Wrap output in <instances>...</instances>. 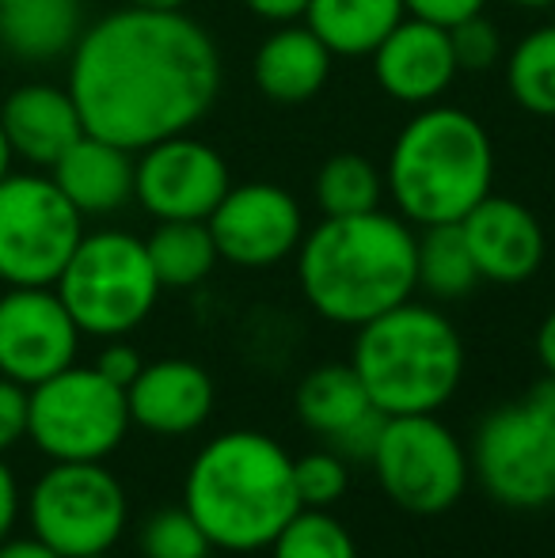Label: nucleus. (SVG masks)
<instances>
[{
    "label": "nucleus",
    "mask_w": 555,
    "mask_h": 558,
    "mask_svg": "<svg viewBox=\"0 0 555 558\" xmlns=\"http://www.w3.org/2000/svg\"><path fill=\"white\" fill-rule=\"evenodd\" d=\"M221 92V53L183 12L122 8L73 46L69 96L84 133L130 153L186 133Z\"/></svg>",
    "instance_id": "obj_1"
},
{
    "label": "nucleus",
    "mask_w": 555,
    "mask_h": 558,
    "mask_svg": "<svg viewBox=\"0 0 555 558\" xmlns=\"http://www.w3.org/2000/svg\"><path fill=\"white\" fill-rule=\"evenodd\" d=\"M415 240L403 217L381 209L324 217L297 247V281L316 316L339 327H362L411 301Z\"/></svg>",
    "instance_id": "obj_2"
},
{
    "label": "nucleus",
    "mask_w": 555,
    "mask_h": 558,
    "mask_svg": "<svg viewBox=\"0 0 555 558\" xmlns=\"http://www.w3.org/2000/svg\"><path fill=\"white\" fill-rule=\"evenodd\" d=\"M183 509L217 551H267L301 509L293 490V456L260 429H229L202 445L191 460Z\"/></svg>",
    "instance_id": "obj_3"
},
{
    "label": "nucleus",
    "mask_w": 555,
    "mask_h": 558,
    "mask_svg": "<svg viewBox=\"0 0 555 558\" xmlns=\"http://www.w3.org/2000/svg\"><path fill=\"white\" fill-rule=\"evenodd\" d=\"M495 179L491 137L468 111L430 107L403 125L388 156L385 186L411 225H460Z\"/></svg>",
    "instance_id": "obj_4"
},
{
    "label": "nucleus",
    "mask_w": 555,
    "mask_h": 558,
    "mask_svg": "<svg viewBox=\"0 0 555 558\" xmlns=\"http://www.w3.org/2000/svg\"><path fill=\"white\" fill-rule=\"evenodd\" d=\"M350 365L388 418L437 414L460 388L464 342L437 308L403 301L358 327Z\"/></svg>",
    "instance_id": "obj_5"
},
{
    "label": "nucleus",
    "mask_w": 555,
    "mask_h": 558,
    "mask_svg": "<svg viewBox=\"0 0 555 558\" xmlns=\"http://www.w3.org/2000/svg\"><path fill=\"white\" fill-rule=\"evenodd\" d=\"M53 289L81 335L92 338H122L137 331L160 296L145 240L114 228L84 235Z\"/></svg>",
    "instance_id": "obj_6"
},
{
    "label": "nucleus",
    "mask_w": 555,
    "mask_h": 558,
    "mask_svg": "<svg viewBox=\"0 0 555 558\" xmlns=\"http://www.w3.org/2000/svg\"><path fill=\"white\" fill-rule=\"evenodd\" d=\"M126 388L96 365H69L27 388V437L53 463L107 460L130 434Z\"/></svg>",
    "instance_id": "obj_7"
},
{
    "label": "nucleus",
    "mask_w": 555,
    "mask_h": 558,
    "mask_svg": "<svg viewBox=\"0 0 555 558\" xmlns=\"http://www.w3.org/2000/svg\"><path fill=\"white\" fill-rule=\"evenodd\" d=\"M126 490L104 460L53 463L27 494L31 536L61 558L111 551L126 532Z\"/></svg>",
    "instance_id": "obj_8"
},
{
    "label": "nucleus",
    "mask_w": 555,
    "mask_h": 558,
    "mask_svg": "<svg viewBox=\"0 0 555 558\" xmlns=\"http://www.w3.org/2000/svg\"><path fill=\"white\" fill-rule=\"evenodd\" d=\"M377 483L411 517L449 513L468 486V452L437 414H396L373 452Z\"/></svg>",
    "instance_id": "obj_9"
},
{
    "label": "nucleus",
    "mask_w": 555,
    "mask_h": 558,
    "mask_svg": "<svg viewBox=\"0 0 555 558\" xmlns=\"http://www.w3.org/2000/svg\"><path fill=\"white\" fill-rule=\"evenodd\" d=\"M84 240V217L46 175L0 179V281L53 286Z\"/></svg>",
    "instance_id": "obj_10"
},
{
    "label": "nucleus",
    "mask_w": 555,
    "mask_h": 558,
    "mask_svg": "<svg viewBox=\"0 0 555 558\" xmlns=\"http://www.w3.org/2000/svg\"><path fill=\"white\" fill-rule=\"evenodd\" d=\"M472 475L506 509H544L555 501V426L533 407L506 403L480 422Z\"/></svg>",
    "instance_id": "obj_11"
},
{
    "label": "nucleus",
    "mask_w": 555,
    "mask_h": 558,
    "mask_svg": "<svg viewBox=\"0 0 555 558\" xmlns=\"http://www.w3.org/2000/svg\"><path fill=\"white\" fill-rule=\"evenodd\" d=\"M81 350L73 324L53 286H8L0 296V376L35 388L69 368Z\"/></svg>",
    "instance_id": "obj_12"
},
{
    "label": "nucleus",
    "mask_w": 555,
    "mask_h": 558,
    "mask_svg": "<svg viewBox=\"0 0 555 558\" xmlns=\"http://www.w3.org/2000/svg\"><path fill=\"white\" fill-rule=\"evenodd\" d=\"M229 186V168L217 148L186 133L141 148L134 163V198L156 221H206Z\"/></svg>",
    "instance_id": "obj_13"
},
{
    "label": "nucleus",
    "mask_w": 555,
    "mask_h": 558,
    "mask_svg": "<svg viewBox=\"0 0 555 558\" xmlns=\"http://www.w3.org/2000/svg\"><path fill=\"white\" fill-rule=\"evenodd\" d=\"M217 255L244 270H267L289 258L304 240V217L293 194L275 183L229 186L206 217Z\"/></svg>",
    "instance_id": "obj_14"
},
{
    "label": "nucleus",
    "mask_w": 555,
    "mask_h": 558,
    "mask_svg": "<svg viewBox=\"0 0 555 558\" xmlns=\"http://www.w3.org/2000/svg\"><path fill=\"white\" fill-rule=\"evenodd\" d=\"M480 281L521 286L544 263V228L514 198H487L460 221Z\"/></svg>",
    "instance_id": "obj_15"
},
{
    "label": "nucleus",
    "mask_w": 555,
    "mask_h": 558,
    "mask_svg": "<svg viewBox=\"0 0 555 558\" xmlns=\"http://www.w3.org/2000/svg\"><path fill=\"white\" fill-rule=\"evenodd\" d=\"M130 422L156 437H186L214 414L217 388L202 365L183 357L153 361L126 388Z\"/></svg>",
    "instance_id": "obj_16"
},
{
    "label": "nucleus",
    "mask_w": 555,
    "mask_h": 558,
    "mask_svg": "<svg viewBox=\"0 0 555 558\" xmlns=\"http://www.w3.org/2000/svg\"><path fill=\"white\" fill-rule=\"evenodd\" d=\"M377 84L400 104H430L457 76V58L449 46V27L430 20H400L385 43L373 50Z\"/></svg>",
    "instance_id": "obj_17"
},
{
    "label": "nucleus",
    "mask_w": 555,
    "mask_h": 558,
    "mask_svg": "<svg viewBox=\"0 0 555 558\" xmlns=\"http://www.w3.org/2000/svg\"><path fill=\"white\" fill-rule=\"evenodd\" d=\"M0 125L15 156L35 168H53L58 156L84 137V122L69 88L53 84H23L0 107Z\"/></svg>",
    "instance_id": "obj_18"
},
{
    "label": "nucleus",
    "mask_w": 555,
    "mask_h": 558,
    "mask_svg": "<svg viewBox=\"0 0 555 558\" xmlns=\"http://www.w3.org/2000/svg\"><path fill=\"white\" fill-rule=\"evenodd\" d=\"M130 148L84 133L53 163V183L76 206L81 217L114 214L134 198V160Z\"/></svg>",
    "instance_id": "obj_19"
},
{
    "label": "nucleus",
    "mask_w": 555,
    "mask_h": 558,
    "mask_svg": "<svg viewBox=\"0 0 555 558\" xmlns=\"http://www.w3.org/2000/svg\"><path fill=\"white\" fill-rule=\"evenodd\" d=\"M331 73V50L309 27H281L255 53V84L275 104H309Z\"/></svg>",
    "instance_id": "obj_20"
},
{
    "label": "nucleus",
    "mask_w": 555,
    "mask_h": 558,
    "mask_svg": "<svg viewBox=\"0 0 555 558\" xmlns=\"http://www.w3.org/2000/svg\"><path fill=\"white\" fill-rule=\"evenodd\" d=\"M81 0H12L0 4V46L23 61H53L84 35Z\"/></svg>",
    "instance_id": "obj_21"
},
{
    "label": "nucleus",
    "mask_w": 555,
    "mask_h": 558,
    "mask_svg": "<svg viewBox=\"0 0 555 558\" xmlns=\"http://www.w3.org/2000/svg\"><path fill=\"white\" fill-rule=\"evenodd\" d=\"M403 0H309V31L342 58H365L403 20Z\"/></svg>",
    "instance_id": "obj_22"
},
{
    "label": "nucleus",
    "mask_w": 555,
    "mask_h": 558,
    "mask_svg": "<svg viewBox=\"0 0 555 558\" xmlns=\"http://www.w3.org/2000/svg\"><path fill=\"white\" fill-rule=\"evenodd\" d=\"M297 418L304 429H312L316 437L331 441L339 437L350 422H358L362 414L373 411V399L365 391L362 376L354 373V365H319L297 384Z\"/></svg>",
    "instance_id": "obj_23"
},
{
    "label": "nucleus",
    "mask_w": 555,
    "mask_h": 558,
    "mask_svg": "<svg viewBox=\"0 0 555 558\" xmlns=\"http://www.w3.org/2000/svg\"><path fill=\"white\" fill-rule=\"evenodd\" d=\"M160 289H194L214 274L217 243L206 221H160L145 240Z\"/></svg>",
    "instance_id": "obj_24"
},
{
    "label": "nucleus",
    "mask_w": 555,
    "mask_h": 558,
    "mask_svg": "<svg viewBox=\"0 0 555 558\" xmlns=\"http://www.w3.org/2000/svg\"><path fill=\"white\" fill-rule=\"evenodd\" d=\"M415 278L437 301H460L480 286V270L460 225H430L415 240Z\"/></svg>",
    "instance_id": "obj_25"
},
{
    "label": "nucleus",
    "mask_w": 555,
    "mask_h": 558,
    "mask_svg": "<svg viewBox=\"0 0 555 558\" xmlns=\"http://www.w3.org/2000/svg\"><path fill=\"white\" fill-rule=\"evenodd\" d=\"M381 194H385V179L358 153H335L316 171V202L324 217L370 214L381 206Z\"/></svg>",
    "instance_id": "obj_26"
},
{
    "label": "nucleus",
    "mask_w": 555,
    "mask_h": 558,
    "mask_svg": "<svg viewBox=\"0 0 555 558\" xmlns=\"http://www.w3.org/2000/svg\"><path fill=\"white\" fill-rule=\"evenodd\" d=\"M506 84L521 111L555 118V27H541L514 46Z\"/></svg>",
    "instance_id": "obj_27"
},
{
    "label": "nucleus",
    "mask_w": 555,
    "mask_h": 558,
    "mask_svg": "<svg viewBox=\"0 0 555 558\" xmlns=\"http://www.w3.org/2000/svg\"><path fill=\"white\" fill-rule=\"evenodd\" d=\"M267 551L270 558H358V544L331 509H297Z\"/></svg>",
    "instance_id": "obj_28"
},
{
    "label": "nucleus",
    "mask_w": 555,
    "mask_h": 558,
    "mask_svg": "<svg viewBox=\"0 0 555 558\" xmlns=\"http://www.w3.org/2000/svg\"><path fill=\"white\" fill-rule=\"evenodd\" d=\"M141 555L145 558H209V539L183 506L160 509L141 524Z\"/></svg>",
    "instance_id": "obj_29"
},
{
    "label": "nucleus",
    "mask_w": 555,
    "mask_h": 558,
    "mask_svg": "<svg viewBox=\"0 0 555 558\" xmlns=\"http://www.w3.org/2000/svg\"><path fill=\"white\" fill-rule=\"evenodd\" d=\"M347 486V460L339 452H331V448L293 460V490L301 509H331L335 501H342Z\"/></svg>",
    "instance_id": "obj_30"
},
{
    "label": "nucleus",
    "mask_w": 555,
    "mask_h": 558,
    "mask_svg": "<svg viewBox=\"0 0 555 558\" xmlns=\"http://www.w3.org/2000/svg\"><path fill=\"white\" fill-rule=\"evenodd\" d=\"M449 46H453V58H457V69H468V73H487L498 61V53H503L498 27L491 20H483V12L453 23Z\"/></svg>",
    "instance_id": "obj_31"
},
{
    "label": "nucleus",
    "mask_w": 555,
    "mask_h": 558,
    "mask_svg": "<svg viewBox=\"0 0 555 558\" xmlns=\"http://www.w3.org/2000/svg\"><path fill=\"white\" fill-rule=\"evenodd\" d=\"M385 422L388 414H381L377 407H373L370 414H362L358 422H350L347 429H342L339 437H331V452H339L342 460H358V463H370L373 452H377V441L381 434H385Z\"/></svg>",
    "instance_id": "obj_32"
},
{
    "label": "nucleus",
    "mask_w": 555,
    "mask_h": 558,
    "mask_svg": "<svg viewBox=\"0 0 555 558\" xmlns=\"http://www.w3.org/2000/svg\"><path fill=\"white\" fill-rule=\"evenodd\" d=\"M27 437V388L0 376V456Z\"/></svg>",
    "instance_id": "obj_33"
},
{
    "label": "nucleus",
    "mask_w": 555,
    "mask_h": 558,
    "mask_svg": "<svg viewBox=\"0 0 555 558\" xmlns=\"http://www.w3.org/2000/svg\"><path fill=\"white\" fill-rule=\"evenodd\" d=\"M96 368L111 384H119V388H130V384L137 380L141 368H145V361H141V353L130 342H122V338H111V342L104 345V353L96 357Z\"/></svg>",
    "instance_id": "obj_34"
},
{
    "label": "nucleus",
    "mask_w": 555,
    "mask_h": 558,
    "mask_svg": "<svg viewBox=\"0 0 555 558\" xmlns=\"http://www.w3.org/2000/svg\"><path fill=\"white\" fill-rule=\"evenodd\" d=\"M411 15L430 20L437 27H453V23L468 20V15H480L487 0H403Z\"/></svg>",
    "instance_id": "obj_35"
},
{
    "label": "nucleus",
    "mask_w": 555,
    "mask_h": 558,
    "mask_svg": "<svg viewBox=\"0 0 555 558\" xmlns=\"http://www.w3.org/2000/svg\"><path fill=\"white\" fill-rule=\"evenodd\" d=\"M15 521H20V483H15L12 468L0 456V539L12 536Z\"/></svg>",
    "instance_id": "obj_36"
},
{
    "label": "nucleus",
    "mask_w": 555,
    "mask_h": 558,
    "mask_svg": "<svg viewBox=\"0 0 555 558\" xmlns=\"http://www.w3.org/2000/svg\"><path fill=\"white\" fill-rule=\"evenodd\" d=\"M244 4L270 23H289V20H297V15H304L309 0H244Z\"/></svg>",
    "instance_id": "obj_37"
},
{
    "label": "nucleus",
    "mask_w": 555,
    "mask_h": 558,
    "mask_svg": "<svg viewBox=\"0 0 555 558\" xmlns=\"http://www.w3.org/2000/svg\"><path fill=\"white\" fill-rule=\"evenodd\" d=\"M0 558H61L53 547H46L38 536H8L0 539Z\"/></svg>",
    "instance_id": "obj_38"
},
{
    "label": "nucleus",
    "mask_w": 555,
    "mask_h": 558,
    "mask_svg": "<svg viewBox=\"0 0 555 558\" xmlns=\"http://www.w3.org/2000/svg\"><path fill=\"white\" fill-rule=\"evenodd\" d=\"M526 403L533 407V411L541 414L544 422H552V426H555V373H544L541 380L529 388Z\"/></svg>",
    "instance_id": "obj_39"
},
{
    "label": "nucleus",
    "mask_w": 555,
    "mask_h": 558,
    "mask_svg": "<svg viewBox=\"0 0 555 558\" xmlns=\"http://www.w3.org/2000/svg\"><path fill=\"white\" fill-rule=\"evenodd\" d=\"M536 357H541L544 373H555V308L544 316L541 331H536Z\"/></svg>",
    "instance_id": "obj_40"
},
{
    "label": "nucleus",
    "mask_w": 555,
    "mask_h": 558,
    "mask_svg": "<svg viewBox=\"0 0 555 558\" xmlns=\"http://www.w3.org/2000/svg\"><path fill=\"white\" fill-rule=\"evenodd\" d=\"M134 8H153V12H183L186 0H130Z\"/></svg>",
    "instance_id": "obj_41"
},
{
    "label": "nucleus",
    "mask_w": 555,
    "mask_h": 558,
    "mask_svg": "<svg viewBox=\"0 0 555 558\" xmlns=\"http://www.w3.org/2000/svg\"><path fill=\"white\" fill-rule=\"evenodd\" d=\"M12 160H15V153H12V145H8V137H4V125H0V179L12 175Z\"/></svg>",
    "instance_id": "obj_42"
},
{
    "label": "nucleus",
    "mask_w": 555,
    "mask_h": 558,
    "mask_svg": "<svg viewBox=\"0 0 555 558\" xmlns=\"http://www.w3.org/2000/svg\"><path fill=\"white\" fill-rule=\"evenodd\" d=\"M510 4H518V8H533V12H541V8H555V0H510Z\"/></svg>",
    "instance_id": "obj_43"
},
{
    "label": "nucleus",
    "mask_w": 555,
    "mask_h": 558,
    "mask_svg": "<svg viewBox=\"0 0 555 558\" xmlns=\"http://www.w3.org/2000/svg\"><path fill=\"white\" fill-rule=\"evenodd\" d=\"M81 558H111V551H104V555H81Z\"/></svg>",
    "instance_id": "obj_44"
},
{
    "label": "nucleus",
    "mask_w": 555,
    "mask_h": 558,
    "mask_svg": "<svg viewBox=\"0 0 555 558\" xmlns=\"http://www.w3.org/2000/svg\"><path fill=\"white\" fill-rule=\"evenodd\" d=\"M0 4H12V0H0Z\"/></svg>",
    "instance_id": "obj_45"
}]
</instances>
